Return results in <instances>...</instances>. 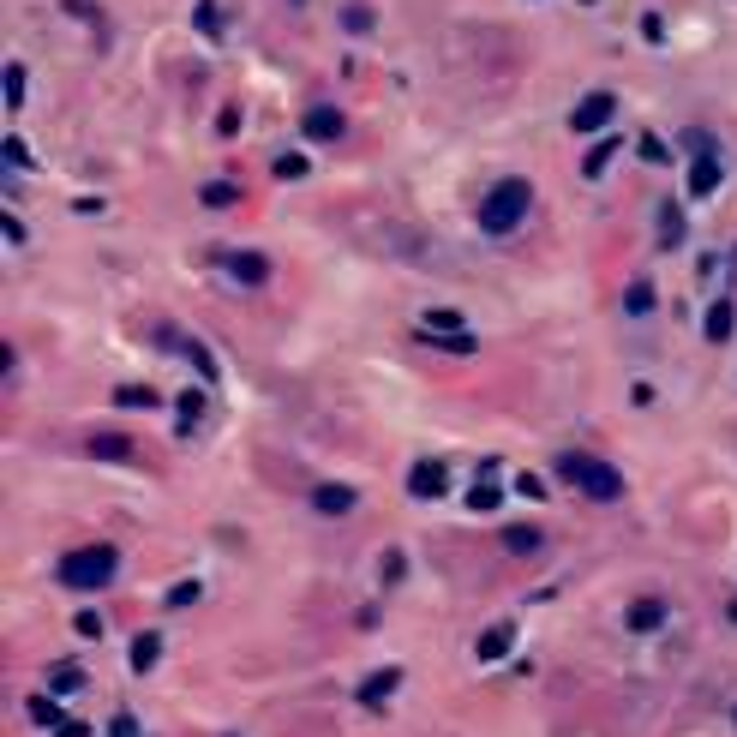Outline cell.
I'll list each match as a JSON object with an SVG mask.
<instances>
[{"label":"cell","mask_w":737,"mask_h":737,"mask_svg":"<svg viewBox=\"0 0 737 737\" xmlns=\"http://www.w3.org/2000/svg\"><path fill=\"white\" fill-rule=\"evenodd\" d=\"M528 210H534V180H528V174H504V180H492V192L480 198V234L504 240V234H516V228L528 222Z\"/></svg>","instance_id":"6da1fadb"},{"label":"cell","mask_w":737,"mask_h":737,"mask_svg":"<svg viewBox=\"0 0 737 737\" xmlns=\"http://www.w3.org/2000/svg\"><path fill=\"white\" fill-rule=\"evenodd\" d=\"M552 474L570 480V486H576L582 498H594V504H618V498H624V474H618L612 462L588 456V450H564V456L552 462Z\"/></svg>","instance_id":"7a4b0ae2"},{"label":"cell","mask_w":737,"mask_h":737,"mask_svg":"<svg viewBox=\"0 0 737 737\" xmlns=\"http://www.w3.org/2000/svg\"><path fill=\"white\" fill-rule=\"evenodd\" d=\"M66 588H78V594H96V588H108L114 576H120V546H108V540H96V546H78V552H66L60 558V570H54Z\"/></svg>","instance_id":"3957f363"},{"label":"cell","mask_w":737,"mask_h":737,"mask_svg":"<svg viewBox=\"0 0 737 737\" xmlns=\"http://www.w3.org/2000/svg\"><path fill=\"white\" fill-rule=\"evenodd\" d=\"M612 114H618V96H612V90H588V96L570 108V132L594 138V132H606V126H612Z\"/></svg>","instance_id":"277c9868"},{"label":"cell","mask_w":737,"mask_h":737,"mask_svg":"<svg viewBox=\"0 0 737 737\" xmlns=\"http://www.w3.org/2000/svg\"><path fill=\"white\" fill-rule=\"evenodd\" d=\"M690 150H696V162H690V198L720 192V150H714V138L708 132H690Z\"/></svg>","instance_id":"5b68a950"},{"label":"cell","mask_w":737,"mask_h":737,"mask_svg":"<svg viewBox=\"0 0 737 737\" xmlns=\"http://www.w3.org/2000/svg\"><path fill=\"white\" fill-rule=\"evenodd\" d=\"M666 624H672V606H666L660 594H636V600L624 606V630H630V636H660Z\"/></svg>","instance_id":"8992f818"},{"label":"cell","mask_w":737,"mask_h":737,"mask_svg":"<svg viewBox=\"0 0 737 737\" xmlns=\"http://www.w3.org/2000/svg\"><path fill=\"white\" fill-rule=\"evenodd\" d=\"M342 132H348V114L336 102H312L306 120H300V138H312V144H336Z\"/></svg>","instance_id":"52a82bcc"},{"label":"cell","mask_w":737,"mask_h":737,"mask_svg":"<svg viewBox=\"0 0 737 737\" xmlns=\"http://www.w3.org/2000/svg\"><path fill=\"white\" fill-rule=\"evenodd\" d=\"M222 270H228L240 288H264V282L276 276V264H270L264 252H222Z\"/></svg>","instance_id":"ba28073f"},{"label":"cell","mask_w":737,"mask_h":737,"mask_svg":"<svg viewBox=\"0 0 737 737\" xmlns=\"http://www.w3.org/2000/svg\"><path fill=\"white\" fill-rule=\"evenodd\" d=\"M354 504H360V492H354V486H336V480L312 486V510H318V516H330V522L354 516Z\"/></svg>","instance_id":"9c48e42d"},{"label":"cell","mask_w":737,"mask_h":737,"mask_svg":"<svg viewBox=\"0 0 737 737\" xmlns=\"http://www.w3.org/2000/svg\"><path fill=\"white\" fill-rule=\"evenodd\" d=\"M84 450H90L96 462H138V444H132L126 432H90Z\"/></svg>","instance_id":"30bf717a"},{"label":"cell","mask_w":737,"mask_h":737,"mask_svg":"<svg viewBox=\"0 0 737 737\" xmlns=\"http://www.w3.org/2000/svg\"><path fill=\"white\" fill-rule=\"evenodd\" d=\"M654 306H660V288H654V276H630V288H624V318H654Z\"/></svg>","instance_id":"8fae6325"},{"label":"cell","mask_w":737,"mask_h":737,"mask_svg":"<svg viewBox=\"0 0 737 737\" xmlns=\"http://www.w3.org/2000/svg\"><path fill=\"white\" fill-rule=\"evenodd\" d=\"M732 330H737V306H732V300H714V306H708V318H702V336H708V342H726Z\"/></svg>","instance_id":"7c38bea8"},{"label":"cell","mask_w":737,"mask_h":737,"mask_svg":"<svg viewBox=\"0 0 737 737\" xmlns=\"http://www.w3.org/2000/svg\"><path fill=\"white\" fill-rule=\"evenodd\" d=\"M408 492H414V498H438V492H444V462H414Z\"/></svg>","instance_id":"4fadbf2b"},{"label":"cell","mask_w":737,"mask_h":737,"mask_svg":"<svg viewBox=\"0 0 737 737\" xmlns=\"http://www.w3.org/2000/svg\"><path fill=\"white\" fill-rule=\"evenodd\" d=\"M504 552L534 558V552H546V534H540V528H528V522H516V528H504Z\"/></svg>","instance_id":"5bb4252c"},{"label":"cell","mask_w":737,"mask_h":737,"mask_svg":"<svg viewBox=\"0 0 737 737\" xmlns=\"http://www.w3.org/2000/svg\"><path fill=\"white\" fill-rule=\"evenodd\" d=\"M342 30H348V36H372V30H378V12H372L366 0H348V6H342Z\"/></svg>","instance_id":"9a60e30c"},{"label":"cell","mask_w":737,"mask_h":737,"mask_svg":"<svg viewBox=\"0 0 737 737\" xmlns=\"http://www.w3.org/2000/svg\"><path fill=\"white\" fill-rule=\"evenodd\" d=\"M510 642H516V624H492V630L480 636V660H504Z\"/></svg>","instance_id":"2e32d148"},{"label":"cell","mask_w":737,"mask_h":737,"mask_svg":"<svg viewBox=\"0 0 737 737\" xmlns=\"http://www.w3.org/2000/svg\"><path fill=\"white\" fill-rule=\"evenodd\" d=\"M612 156H618V132H612V138H600V144L588 150V162H582V174H588V180H600V174L612 168Z\"/></svg>","instance_id":"e0dca14e"},{"label":"cell","mask_w":737,"mask_h":737,"mask_svg":"<svg viewBox=\"0 0 737 737\" xmlns=\"http://www.w3.org/2000/svg\"><path fill=\"white\" fill-rule=\"evenodd\" d=\"M168 342H174V348H180V354H186V360L198 366V378H204V384H216V360H210V354H204V348H198L192 336H168Z\"/></svg>","instance_id":"ac0fdd59"},{"label":"cell","mask_w":737,"mask_h":737,"mask_svg":"<svg viewBox=\"0 0 737 737\" xmlns=\"http://www.w3.org/2000/svg\"><path fill=\"white\" fill-rule=\"evenodd\" d=\"M156 654H162V636H156V630H144V636L132 642V672H150V666H156Z\"/></svg>","instance_id":"d6986e66"},{"label":"cell","mask_w":737,"mask_h":737,"mask_svg":"<svg viewBox=\"0 0 737 737\" xmlns=\"http://www.w3.org/2000/svg\"><path fill=\"white\" fill-rule=\"evenodd\" d=\"M678 240H684V216H678V204H666V210H660V246L672 252Z\"/></svg>","instance_id":"ffe728a7"},{"label":"cell","mask_w":737,"mask_h":737,"mask_svg":"<svg viewBox=\"0 0 737 737\" xmlns=\"http://www.w3.org/2000/svg\"><path fill=\"white\" fill-rule=\"evenodd\" d=\"M390 690H396V672H378V678H366V684H360V702L372 708V702H384Z\"/></svg>","instance_id":"44dd1931"},{"label":"cell","mask_w":737,"mask_h":737,"mask_svg":"<svg viewBox=\"0 0 737 737\" xmlns=\"http://www.w3.org/2000/svg\"><path fill=\"white\" fill-rule=\"evenodd\" d=\"M198 198H204L210 210H222V204H234V186H222V180H204V186H198Z\"/></svg>","instance_id":"7402d4cb"},{"label":"cell","mask_w":737,"mask_h":737,"mask_svg":"<svg viewBox=\"0 0 737 737\" xmlns=\"http://www.w3.org/2000/svg\"><path fill=\"white\" fill-rule=\"evenodd\" d=\"M30 726H60V702L36 696V702H30Z\"/></svg>","instance_id":"603a6c76"},{"label":"cell","mask_w":737,"mask_h":737,"mask_svg":"<svg viewBox=\"0 0 737 737\" xmlns=\"http://www.w3.org/2000/svg\"><path fill=\"white\" fill-rule=\"evenodd\" d=\"M174 414H180V426H186V432H192V426H198V414H204V402H198V396H192V390H186V396H180V402H174Z\"/></svg>","instance_id":"cb8c5ba5"},{"label":"cell","mask_w":737,"mask_h":737,"mask_svg":"<svg viewBox=\"0 0 737 737\" xmlns=\"http://www.w3.org/2000/svg\"><path fill=\"white\" fill-rule=\"evenodd\" d=\"M48 684H54V690H84V672H78V666H54Z\"/></svg>","instance_id":"d4e9b609"},{"label":"cell","mask_w":737,"mask_h":737,"mask_svg":"<svg viewBox=\"0 0 737 737\" xmlns=\"http://www.w3.org/2000/svg\"><path fill=\"white\" fill-rule=\"evenodd\" d=\"M6 102H12V108L24 102V66H18V60L6 66Z\"/></svg>","instance_id":"484cf974"},{"label":"cell","mask_w":737,"mask_h":737,"mask_svg":"<svg viewBox=\"0 0 737 737\" xmlns=\"http://www.w3.org/2000/svg\"><path fill=\"white\" fill-rule=\"evenodd\" d=\"M198 30H204V36H216V30H222V12H216V0H198Z\"/></svg>","instance_id":"4316f807"},{"label":"cell","mask_w":737,"mask_h":737,"mask_svg":"<svg viewBox=\"0 0 737 737\" xmlns=\"http://www.w3.org/2000/svg\"><path fill=\"white\" fill-rule=\"evenodd\" d=\"M114 402H120V408H150V390H132V384H126V390H114Z\"/></svg>","instance_id":"83f0119b"},{"label":"cell","mask_w":737,"mask_h":737,"mask_svg":"<svg viewBox=\"0 0 737 737\" xmlns=\"http://www.w3.org/2000/svg\"><path fill=\"white\" fill-rule=\"evenodd\" d=\"M468 504H474V510H498V492H492V486H474Z\"/></svg>","instance_id":"f1b7e54d"},{"label":"cell","mask_w":737,"mask_h":737,"mask_svg":"<svg viewBox=\"0 0 737 737\" xmlns=\"http://www.w3.org/2000/svg\"><path fill=\"white\" fill-rule=\"evenodd\" d=\"M276 174H282V180H300V174H306V162H300V156H282V162H276Z\"/></svg>","instance_id":"f546056e"},{"label":"cell","mask_w":737,"mask_h":737,"mask_svg":"<svg viewBox=\"0 0 737 737\" xmlns=\"http://www.w3.org/2000/svg\"><path fill=\"white\" fill-rule=\"evenodd\" d=\"M114 737H138V726H132V720L120 714V720H114Z\"/></svg>","instance_id":"4dcf8cb0"},{"label":"cell","mask_w":737,"mask_h":737,"mask_svg":"<svg viewBox=\"0 0 737 737\" xmlns=\"http://www.w3.org/2000/svg\"><path fill=\"white\" fill-rule=\"evenodd\" d=\"M732 624H737V600H732Z\"/></svg>","instance_id":"1f68e13d"},{"label":"cell","mask_w":737,"mask_h":737,"mask_svg":"<svg viewBox=\"0 0 737 737\" xmlns=\"http://www.w3.org/2000/svg\"><path fill=\"white\" fill-rule=\"evenodd\" d=\"M732 726H737V708H732Z\"/></svg>","instance_id":"d6a6232c"},{"label":"cell","mask_w":737,"mask_h":737,"mask_svg":"<svg viewBox=\"0 0 737 737\" xmlns=\"http://www.w3.org/2000/svg\"><path fill=\"white\" fill-rule=\"evenodd\" d=\"M294 6H300V0H294Z\"/></svg>","instance_id":"836d02e7"}]
</instances>
